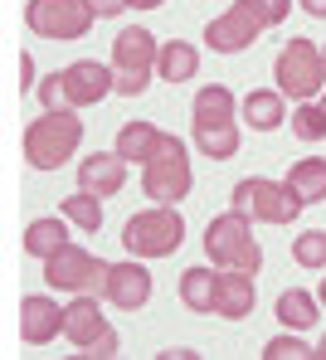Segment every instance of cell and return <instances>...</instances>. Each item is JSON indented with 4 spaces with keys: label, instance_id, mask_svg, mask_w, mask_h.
Returning a JSON list of instances; mask_svg holds the SVG:
<instances>
[{
    "label": "cell",
    "instance_id": "5b68a950",
    "mask_svg": "<svg viewBox=\"0 0 326 360\" xmlns=\"http://www.w3.org/2000/svg\"><path fill=\"white\" fill-rule=\"evenodd\" d=\"M181 243H185V219L176 214V205L141 210L122 224V248L131 258H171Z\"/></svg>",
    "mask_w": 326,
    "mask_h": 360
},
{
    "label": "cell",
    "instance_id": "9a60e30c",
    "mask_svg": "<svg viewBox=\"0 0 326 360\" xmlns=\"http://www.w3.org/2000/svg\"><path fill=\"white\" fill-rule=\"evenodd\" d=\"M64 331V307L54 297H25L20 302V341L25 346H49L54 336Z\"/></svg>",
    "mask_w": 326,
    "mask_h": 360
},
{
    "label": "cell",
    "instance_id": "ffe728a7",
    "mask_svg": "<svg viewBox=\"0 0 326 360\" xmlns=\"http://www.w3.org/2000/svg\"><path fill=\"white\" fill-rule=\"evenodd\" d=\"M239 117L249 122L254 131H273V127H282V117H287L282 93H278V88H254V93L239 103Z\"/></svg>",
    "mask_w": 326,
    "mask_h": 360
},
{
    "label": "cell",
    "instance_id": "30bf717a",
    "mask_svg": "<svg viewBox=\"0 0 326 360\" xmlns=\"http://www.w3.org/2000/svg\"><path fill=\"white\" fill-rule=\"evenodd\" d=\"M93 5L88 0H30L25 5V25L39 34V39H54V44H68V39H83L93 30Z\"/></svg>",
    "mask_w": 326,
    "mask_h": 360
},
{
    "label": "cell",
    "instance_id": "e0dca14e",
    "mask_svg": "<svg viewBox=\"0 0 326 360\" xmlns=\"http://www.w3.org/2000/svg\"><path fill=\"white\" fill-rule=\"evenodd\" d=\"M249 311H254V273H234V268H219L214 316H224V321H244Z\"/></svg>",
    "mask_w": 326,
    "mask_h": 360
},
{
    "label": "cell",
    "instance_id": "5bb4252c",
    "mask_svg": "<svg viewBox=\"0 0 326 360\" xmlns=\"http://www.w3.org/2000/svg\"><path fill=\"white\" fill-rule=\"evenodd\" d=\"M103 297L122 311H141L151 302V273H146V258H127V263H112L107 268V288Z\"/></svg>",
    "mask_w": 326,
    "mask_h": 360
},
{
    "label": "cell",
    "instance_id": "f1b7e54d",
    "mask_svg": "<svg viewBox=\"0 0 326 360\" xmlns=\"http://www.w3.org/2000/svg\"><path fill=\"white\" fill-rule=\"evenodd\" d=\"M254 15H259V25L263 30H278L282 20H287V10H292V0H244Z\"/></svg>",
    "mask_w": 326,
    "mask_h": 360
},
{
    "label": "cell",
    "instance_id": "f35d334b",
    "mask_svg": "<svg viewBox=\"0 0 326 360\" xmlns=\"http://www.w3.org/2000/svg\"><path fill=\"white\" fill-rule=\"evenodd\" d=\"M322 54H326V44H322Z\"/></svg>",
    "mask_w": 326,
    "mask_h": 360
},
{
    "label": "cell",
    "instance_id": "83f0119b",
    "mask_svg": "<svg viewBox=\"0 0 326 360\" xmlns=\"http://www.w3.org/2000/svg\"><path fill=\"white\" fill-rule=\"evenodd\" d=\"M312 356H317V351L302 346L297 331H292V336H273V341L263 346V360H312Z\"/></svg>",
    "mask_w": 326,
    "mask_h": 360
},
{
    "label": "cell",
    "instance_id": "cb8c5ba5",
    "mask_svg": "<svg viewBox=\"0 0 326 360\" xmlns=\"http://www.w3.org/2000/svg\"><path fill=\"white\" fill-rule=\"evenodd\" d=\"M278 321H282L287 331H307V326H317V297L302 292V288H287V292L278 297Z\"/></svg>",
    "mask_w": 326,
    "mask_h": 360
},
{
    "label": "cell",
    "instance_id": "4dcf8cb0",
    "mask_svg": "<svg viewBox=\"0 0 326 360\" xmlns=\"http://www.w3.org/2000/svg\"><path fill=\"white\" fill-rule=\"evenodd\" d=\"M88 5H93V15H98V20H112V15L131 10V0H88Z\"/></svg>",
    "mask_w": 326,
    "mask_h": 360
},
{
    "label": "cell",
    "instance_id": "d4e9b609",
    "mask_svg": "<svg viewBox=\"0 0 326 360\" xmlns=\"http://www.w3.org/2000/svg\"><path fill=\"white\" fill-rule=\"evenodd\" d=\"M64 219H68V224H78L83 234H98V229H103V200L88 195V190L68 195V200H64Z\"/></svg>",
    "mask_w": 326,
    "mask_h": 360
},
{
    "label": "cell",
    "instance_id": "74e56055",
    "mask_svg": "<svg viewBox=\"0 0 326 360\" xmlns=\"http://www.w3.org/2000/svg\"><path fill=\"white\" fill-rule=\"evenodd\" d=\"M322 108H326V93H322Z\"/></svg>",
    "mask_w": 326,
    "mask_h": 360
},
{
    "label": "cell",
    "instance_id": "8992f818",
    "mask_svg": "<svg viewBox=\"0 0 326 360\" xmlns=\"http://www.w3.org/2000/svg\"><path fill=\"white\" fill-rule=\"evenodd\" d=\"M156 54H161L156 34L141 30V25H131V30H122L112 39V78H117L122 98H141L146 93V83L156 78Z\"/></svg>",
    "mask_w": 326,
    "mask_h": 360
},
{
    "label": "cell",
    "instance_id": "f546056e",
    "mask_svg": "<svg viewBox=\"0 0 326 360\" xmlns=\"http://www.w3.org/2000/svg\"><path fill=\"white\" fill-rule=\"evenodd\" d=\"M39 103H44V112H73V108H68V93H64V78H59V73H49V78L39 83Z\"/></svg>",
    "mask_w": 326,
    "mask_h": 360
},
{
    "label": "cell",
    "instance_id": "9c48e42d",
    "mask_svg": "<svg viewBox=\"0 0 326 360\" xmlns=\"http://www.w3.org/2000/svg\"><path fill=\"white\" fill-rule=\"evenodd\" d=\"M64 336L78 346V356H98V360H112L122 336L107 326V316L98 311V297L93 292H78V297L64 307Z\"/></svg>",
    "mask_w": 326,
    "mask_h": 360
},
{
    "label": "cell",
    "instance_id": "d6986e66",
    "mask_svg": "<svg viewBox=\"0 0 326 360\" xmlns=\"http://www.w3.org/2000/svg\"><path fill=\"white\" fill-rule=\"evenodd\" d=\"M200 68V49L195 44H185V39H166L161 44V54H156V78L161 83H185V78H195Z\"/></svg>",
    "mask_w": 326,
    "mask_h": 360
},
{
    "label": "cell",
    "instance_id": "ac0fdd59",
    "mask_svg": "<svg viewBox=\"0 0 326 360\" xmlns=\"http://www.w3.org/2000/svg\"><path fill=\"white\" fill-rule=\"evenodd\" d=\"M161 141H166V131L156 127V122H127L122 131H117V156H127L131 166H146L156 151H161Z\"/></svg>",
    "mask_w": 326,
    "mask_h": 360
},
{
    "label": "cell",
    "instance_id": "4316f807",
    "mask_svg": "<svg viewBox=\"0 0 326 360\" xmlns=\"http://www.w3.org/2000/svg\"><path fill=\"white\" fill-rule=\"evenodd\" d=\"M292 258L302 263V268H326V229H312V234H297L292 239Z\"/></svg>",
    "mask_w": 326,
    "mask_h": 360
},
{
    "label": "cell",
    "instance_id": "e575fe53",
    "mask_svg": "<svg viewBox=\"0 0 326 360\" xmlns=\"http://www.w3.org/2000/svg\"><path fill=\"white\" fill-rule=\"evenodd\" d=\"M136 10H156V5H166V0H131Z\"/></svg>",
    "mask_w": 326,
    "mask_h": 360
},
{
    "label": "cell",
    "instance_id": "7402d4cb",
    "mask_svg": "<svg viewBox=\"0 0 326 360\" xmlns=\"http://www.w3.org/2000/svg\"><path fill=\"white\" fill-rule=\"evenodd\" d=\"M68 243V224L64 214H44V219H30V229H25V253L30 258H54L59 248Z\"/></svg>",
    "mask_w": 326,
    "mask_h": 360
},
{
    "label": "cell",
    "instance_id": "2e32d148",
    "mask_svg": "<svg viewBox=\"0 0 326 360\" xmlns=\"http://www.w3.org/2000/svg\"><path fill=\"white\" fill-rule=\"evenodd\" d=\"M127 156H117V151H98V156H83V166H78V190H88V195H117L122 185H127Z\"/></svg>",
    "mask_w": 326,
    "mask_h": 360
},
{
    "label": "cell",
    "instance_id": "6da1fadb",
    "mask_svg": "<svg viewBox=\"0 0 326 360\" xmlns=\"http://www.w3.org/2000/svg\"><path fill=\"white\" fill-rule=\"evenodd\" d=\"M239 103H234V93L224 88V83H209V88H200L195 103H190V127H195V146L209 156V161H229V156H239Z\"/></svg>",
    "mask_w": 326,
    "mask_h": 360
},
{
    "label": "cell",
    "instance_id": "d6a6232c",
    "mask_svg": "<svg viewBox=\"0 0 326 360\" xmlns=\"http://www.w3.org/2000/svg\"><path fill=\"white\" fill-rule=\"evenodd\" d=\"M302 10H307L312 20H326V0H302Z\"/></svg>",
    "mask_w": 326,
    "mask_h": 360
},
{
    "label": "cell",
    "instance_id": "8d00e7d4",
    "mask_svg": "<svg viewBox=\"0 0 326 360\" xmlns=\"http://www.w3.org/2000/svg\"><path fill=\"white\" fill-rule=\"evenodd\" d=\"M317 356H322V360H326V336H322V346H317Z\"/></svg>",
    "mask_w": 326,
    "mask_h": 360
},
{
    "label": "cell",
    "instance_id": "8fae6325",
    "mask_svg": "<svg viewBox=\"0 0 326 360\" xmlns=\"http://www.w3.org/2000/svg\"><path fill=\"white\" fill-rule=\"evenodd\" d=\"M107 268H112V263L93 258L88 248L64 243L54 258H44V283H49L54 292H103V288H107Z\"/></svg>",
    "mask_w": 326,
    "mask_h": 360
},
{
    "label": "cell",
    "instance_id": "44dd1931",
    "mask_svg": "<svg viewBox=\"0 0 326 360\" xmlns=\"http://www.w3.org/2000/svg\"><path fill=\"white\" fill-rule=\"evenodd\" d=\"M302 205H317L326 200V156H302V161H292V171L282 180Z\"/></svg>",
    "mask_w": 326,
    "mask_h": 360
},
{
    "label": "cell",
    "instance_id": "3957f363",
    "mask_svg": "<svg viewBox=\"0 0 326 360\" xmlns=\"http://www.w3.org/2000/svg\"><path fill=\"white\" fill-rule=\"evenodd\" d=\"M83 141V117L73 112H44L25 127V161L34 171H59L68 156L78 151Z\"/></svg>",
    "mask_w": 326,
    "mask_h": 360
},
{
    "label": "cell",
    "instance_id": "484cf974",
    "mask_svg": "<svg viewBox=\"0 0 326 360\" xmlns=\"http://www.w3.org/2000/svg\"><path fill=\"white\" fill-rule=\"evenodd\" d=\"M292 136L297 141H322L326 136V108L322 103H297L292 108Z\"/></svg>",
    "mask_w": 326,
    "mask_h": 360
},
{
    "label": "cell",
    "instance_id": "836d02e7",
    "mask_svg": "<svg viewBox=\"0 0 326 360\" xmlns=\"http://www.w3.org/2000/svg\"><path fill=\"white\" fill-rule=\"evenodd\" d=\"M161 360H195V351H185V346H171V351H161Z\"/></svg>",
    "mask_w": 326,
    "mask_h": 360
},
{
    "label": "cell",
    "instance_id": "603a6c76",
    "mask_svg": "<svg viewBox=\"0 0 326 360\" xmlns=\"http://www.w3.org/2000/svg\"><path fill=\"white\" fill-rule=\"evenodd\" d=\"M214 292H219V273H209V268H185L181 273V302L190 311L214 316Z\"/></svg>",
    "mask_w": 326,
    "mask_h": 360
},
{
    "label": "cell",
    "instance_id": "d590c367",
    "mask_svg": "<svg viewBox=\"0 0 326 360\" xmlns=\"http://www.w3.org/2000/svg\"><path fill=\"white\" fill-rule=\"evenodd\" d=\"M317 302H322V307H326V278H322V288H317Z\"/></svg>",
    "mask_w": 326,
    "mask_h": 360
},
{
    "label": "cell",
    "instance_id": "ba28073f",
    "mask_svg": "<svg viewBox=\"0 0 326 360\" xmlns=\"http://www.w3.org/2000/svg\"><path fill=\"white\" fill-rule=\"evenodd\" d=\"M234 210L249 214V219H263V224H292L307 205L282 185V180H268V176H244L234 185Z\"/></svg>",
    "mask_w": 326,
    "mask_h": 360
},
{
    "label": "cell",
    "instance_id": "4fadbf2b",
    "mask_svg": "<svg viewBox=\"0 0 326 360\" xmlns=\"http://www.w3.org/2000/svg\"><path fill=\"white\" fill-rule=\"evenodd\" d=\"M59 78H64V93H68V108L78 112V108H93V103H103L107 93H117V78H112V68H103L98 59H78L59 68Z\"/></svg>",
    "mask_w": 326,
    "mask_h": 360
},
{
    "label": "cell",
    "instance_id": "7a4b0ae2",
    "mask_svg": "<svg viewBox=\"0 0 326 360\" xmlns=\"http://www.w3.org/2000/svg\"><path fill=\"white\" fill-rule=\"evenodd\" d=\"M204 253H209L214 268H234V273H254V278H259V268H263V248H259V239H254V219L239 214V210L209 219V229H204Z\"/></svg>",
    "mask_w": 326,
    "mask_h": 360
},
{
    "label": "cell",
    "instance_id": "7c38bea8",
    "mask_svg": "<svg viewBox=\"0 0 326 360\" xmlns=\"http://www.w3.org/2000/svg\"><path fill=\"white\" fill-rule=\"evenodd\" d=\"M259 34H263V25L244 0H234L219 20L204 25V44H209L214 54H244L249 44H259Z\"/></svg>",
    "mask_w": 326,
    "mask_h": 360
},
{
    "label": "cell",
    "instance_id": "277c9868",
    "mask_svg": "<svg viewBox=\"0 0 326 360\" xmlns=\"http://www.w3.org/2000/svg\"><path fill=\"white\" fill-rule=\"evenodd\" d=\"M273 78H278V93L282 98H297V103H312L326 88V54L312 39H287L273 59Z\"/></svg>",
    "mask_w": 326,
    "mask_h": 360
},
{
    "label": "cell",
    "instance_id": "1f68e13d",
    "mask_svg": "<svg viewBox=\"0 0 326 360\" xmlns=\"http://www.w3.org/2000/svg\"><path fill=\"white\" fill-rule=\"evenodd\" d=\"M30 88H34V59L20 54V93H30Z\"/></svg>",
    "mask_w": 326,
    "mask_h": 360
},
{
    "label": "cell",
    "instance_id": "52a82bcc",
    "mask_svg": "<svg viewBox=\"0 0 326 360\" xmlns=\"http://www.w3.org/2000/svg\"><path fill=\"white\" fill-rule=\"evenodd\" d=\"M141 195H151L156 205H181L190 195V156H185V141L166 131L161 151L141 166Z\"/></svg>",
    "mask_w": 326,
    "mask_h": 360
}]
</instances>
